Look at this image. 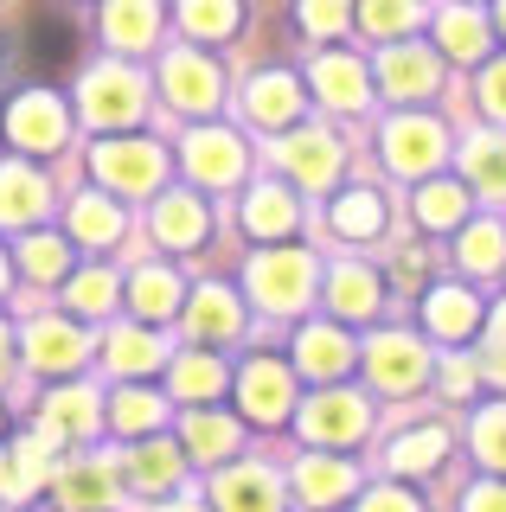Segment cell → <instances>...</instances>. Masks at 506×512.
<instances>
[{"label": "cell", "instance_id": "obj_24", "mask_svg": "<svg viewBox=\"0 0 506 512\" xmlns=\"http://www.w3.org/2000/svg\"><path fill=\"white\" fill-rule=\"evenodd\" d=\"M302 365H308V372H340V340H327V333H308V340H302Z\"/></svg>", "mask_w": 506, "mask_h": 512}, {"label": "cell", "instance_id": "obj_21", "mask_svg": "<svg viewBox=\"0 0 506 512\" xmlns=\"http://www.w3.org/2000/svg\"><path fill=\"white\" fill-rule=\"evenodd\" d=\"M109 423H116V429H154V423H161V404H154V397H141V391H129Z\"/></svg>", "mask_w": 506, "mask_h": 512}, {"label": "cell", "instance_id": "obj_4", "mask_svg": "<svg viewBox=\"0 0 506 512\" xmlns=\"http://www.w3.org/2000/svg\"><path fill=\"white\" fill-rule=\"evenodd\" d=\"M218 493H225L231 512H276V487H270L263 474H231Z\"/></svg>", "mask_w": 506, "mask_h": 512}, {"label": "cell", "instance_id": "obj_26", "mask_svg": "<svg viewBox=\"0 0 506 512\" xmlns=\"http://www.w3.org/2000/svg\"><path fill=\"white\" fill-rule=\"evenodd\" d=\"M180 391H186V397H205V391H218V365L193 352V359L180 365Z\"/></svg>", "mask_w": 506, "mask_h": 512}, {"label": "cell", "instance_id": "obj_15", "mask_svg": "<svg viewBox=\"0 0 506 512\" xmlns=\"http://www.w3.org/2000/svg\"><path fill=\"white\" fill-rule=\"evenodd\" d=\"M430 320L442 333H462V327H474V301L455 295V288H436V295H430Z\"/></svg>", "mask_w": 506, "mask_h": 512}, {"label": "cell", "instance_id": "obj_6", "mask_svg": "<svg viewBox=\"0 0 506 512\" xmlns=\"http://www.w3.org/2000/svg\"><path fill=\"white\" fill-rule=\"evenodd\" d=\"M199 205L193 199H161V205H154V231H161V237H173V244H193V237H199Z\"/></svg>", "mask_w": 506, "mask_h": 512}, {"label": "cell", "instance_id": "obj_30", "mask_svg": "<svg viewBox=\"0 0 506 512\" xmlns=\"http://www.w3.org/2000/svg\"><path fill=\"white\" fill-rule=\"evenodd\" d=\"M302 487H308V493H340L346 474H340V468H314V461H308V468H302Z\"/></svg>", "mask_w": 506, "mask_h": 512}, {"label": "cell", "instance_id": "obj_1", "mask_svg": "<svg viewBox=\"0 0 506 512\" xmlns=\"http://www.w3.org/2000/svg\"><path fill=\"white\" fill-rule=\"evenodd\" d=\"M39 212H45V186L26 167H0V218L26 224V218H39Z\"/></svg>", "mask_w": 506, "mask_h": 512}, {"label": "cell", "instance_id": "obj_33", "mask_svg": "<svg viewBox=\"0 0 506 512\" xmlns=\"http://www.w3.org/2000/svg\"><path fill=\"white\" fill-rule=\"evenodd\" d=\"M474 512H506V493H474Z\"/></svg>", "mask_w": 506, "mask_h": 512}, {"label": "cell", "instance_id": "obj_3", "mask_svg": "<svg viewBox=\"0 0 506 512\" xmlns=\"http://www.w3.org/2000/svg\"><path fill=\"white\" fill-rule=\"evenodd\" d=\"M391 160H398V167L404 173H417V167H430V160H436V128L430 122H417V128H398V135H391Z\"/></svg>", "mask_w": 506, "mask_h": 512}, {"label": "cell", "instance_id": "obj_18", "mask_svg": "<svg viewBox=\"0 0 506 512\" xmlns=\"http://www.w3.org/2000/svg\"><path fill=\"white\" fill-rule=\"evenodd\" d=\"M109 301H116V276H109V269H97V276H84V282H77L71 308H77V314H103Z\"/></svg>", "mask_w": 506, "mask_h": 512}, {"label": "cell", "instance_id": "obj_22", "mask_svg": "<svg viewBox=\"0 0 506 512\" xmlns=\"http://www.w3.org/2000/svg\"><path fill=\"white\" fill-rule=\"evenodd\" d=\"M65 263H71V250L58 244V237H33V244H26V269H33V276H58Z\"/></svg>", "mask_w": 506, "mask_h": 512}, {"label": "cell", "instance_id": "obj_9", "mask_svg": "<svg viewBox=\"0 0 506 512\" xmlns=\"http://www.w3.org/2000/svg\"><path fill=\"white\" fill-rule=\"evenodd\" d=\"M257 288H270V301L289 308V301L302 295V263H289V256H263V263H257Z\"/></svg>", "mask_w": 506, "mask_h": 512}, {"label": "cell", "instance_id": "obj_10", "mask_svg": "<svg viewBox=\"0 0 506 512\" xmlns=\"http://www.w3.org/2000/svg\"><path fill=\"white\" fill-rule=\"evenodd\" d=\"M173 301H180V282L161 276V269H141V282H135V308L148 314V320H161V314H173Z\"/></svg>", "mask_w": 506, "mask_h": 512}, {"label": "cell", "instance_id": "obj_34", "mask_svg": "<svg viewBox=\"0 0 506 512\" xmlns=\"http://www.w3.org/2000/svg\"><path fill=\"white\" fill-rule=\"evenodd\" d=\"M372 512H410V506H398V500H378V506H372Z\"/></svg>", "mask_w": 506, "mask_h": 512}, {"label": "cell", "instance_id": "obj_29", "mask_svg": "<svg viewBox=\"0 0 506 512\" xmlns=\"http://www.w3.org/2000/svg\"><path fill=\"white\" fill-rule=\"evenodd\" d=\"M193 442H199V448H212V455H225V448H231V429H225V423H212V416H199V423H193Z\"/></svg>", "mask_w": 506, "mask_h": 512}, {"label": "cell", "instance_id": "obj_35", "mask_svg": "<svg viewBox=\"0 0 506 512\" xmlns=\"http://www.w3.org/2000/svg\"><path fill=\"white\" fill-rule=\"evenodd\" d=\"M0 378H7V333H0Z\"/></svg>", "mask_w": 506, "mask_h": 512}, {"label": "cell", "instance_id": "obj_31", "mask_svg": "<svg viewBox=\"0 0 506 512\" xmlns=\"http://www.w3.org/2000/svg\"><path fill=\"white\" fill-rule=\"evenodd\" d=\"M455 212H462V199H455V192H430V199H423V218H430V224H449Z\"/></svg>", "mask_w": 506, "mask_h": 512}, {"label": "cell", "instance_id": "obj_5", "mask_svg": "<svg viewBox=\"0 0 506 512\" xmlns=\"http://www.w3.org/2000/svg\"><path fill=\"white\" fill-rule=\"evenodd\" d=\"M193 173H205V180H231L237 173V141L231 135H199L193 141Z\"/></svg>", "mask_w": 506, "mask_h": 512}, {"label": "cell", "instance_id": "obj_16", "mask_svg": "<svg viewBox=\"0 0 506 512\" xmlns=\"http://www.w3.org/2000/svg\"><path fill=\"white\" fill-rule=\"evenodd\" d=\"M33 480H39V455H33V448H13V455H0V493H13V500H20Z\"/></svg>", "mask_w": 506, "mask_h": 512}, {"label": "cell", "instance_id": "obj_23", "mask_svg": "<svg viewBox=\"0 0 506 512\" xmlns=\"http://www.w3.org/2000/svg\"><path fill=\"white\" fill-rule=\"evenodd\" d=\"M289 84H257V90H250V116H257V122H282V116H289Z\"/></svg>", "mask_w": 506, "mask_h": 512}, {"label": "cell", "instance_id": "obj_17", "mask_svg": "<svg viewBox=\"0 0 506 512\" xmlns=\"http://www.w3.org/2000/svg\"><path fill=\"white\" fill-rule=\"evenodd\" d=\"M244 404L257 410V416H282V378H276V372H263V365H257V372L244 378Z\"/></svg>", "mask_w": 506, "mask_h": 512}, {"label": "cell", "instance_id": "obj_19", "mask_svg": "<svg viewBox=\"0 0 506 512\" xmlns=\"http://www.w3.org/2000/svg\"><path fill=\"white\" fill-rule=\"evenodd\" d=\"M282 224H295L289 199H282V192H257V199H250V231H282Z\"/></svg>", "mask_w": 506, "mask_h": 512}, {"label": "cell", "instance_id": "obj_13", "mask_svg": "<svg viewBox=\"0 0 506 512\" xmlns=\"http://www.w3.org/2000/svg\"><path fill=\"white\" fill-rule=\"evenodd\" d=\"M77 231L90 237V244H109V237H122V212L103 199H77Z\"/></svg>", "mask_w": 506, "mask_h": 512}, {"label": "cell", "instance_id": "obj_8", "mask_svg": "<svg viewBox=\"0 0 506 512\" xmlns=\"http://www.w3.org/2000/svg\"><path fill=\"white\" fill-rule=\"evenodd\" d=\"M77 333L71 327H52V320H45V327H33V359L39 365H58V372H65V365H77Z\"/></svg>", "mask_w": 506, "mask_h": 512}, {"label": "cell", "instance_id": "obj_11", "mask_svg": "<svg viewBox=\"0 0 506 512\" xmlns=\"http://www.w3.org/2000/svg\"><path fill=\"white\" fill-rule=\"evenodd\" d=\"M90 116H97V122H129L135 116V90L122 84V77H116V84L97 77V84H90Z\"/></svg>", "mask_w": 506, "mask_h": 512}, {"label": "cell", "instance_id": "obj_25", "mask_svg": "<svg viewBox=\"0 0 506 512\" xmlns=\"http://www.w3.org/2000/svg\"><path fill=\"white\" fill-rule=\"evenodd\" d=\"M378 372H385L391 384H404L410 372H423V359L410 365V346H404V340H385V346H378Z\"/></svg>", "mask_w": 506, "mask_h": 512}, {"label": "cell", "instance_id": "obj_20", "mask_svg": "<svg viewBox=\"0 0 506 512\" xmlns=\"http://www.w3.org/2000/svg\"><path fill=\"white\" fill-rule=\"evenodd\" d=\"M173 474H180V455H173L167 442H161V448H154V442L141 448V468H135V480H141V487H154V480H161V487H167Z\"/></svg>", "mask_w": 506, "mask_h": 512}, {"label": "cell", "instance_id": "obj_28", "mask_svg": "<svg viewBox=\"0 0 506 512\" xmlns=\"http://www.w3.org/2000/svg\"><path fill=\"white\" fill-rule=\"evenodd\" d=\"M199 327L205 333H231L237 320H231V295H199Z\"/></svg>", "mask_w": 506, "mask_h": 512}, {"label": "cell", "instance_id": "obj_14", "mask_svg": "<svg viewBox=\"0 0 506 512\" xmlns=\"http://www.w3.org/2000/svg\"><path fill=\"white\" fill-rule=\"evenodd\" d=\"M378 224H385V199H378V192H353V199L340 205V231H353V237L366 231L372 237Z\"/></svg>", "mask_w": 506, "mask_h": 512}, {"label": "cell", "instance_id": "obj_7", "mask_svg": "<svg viewBox=\"0 0 506 512\" xmlns=\"http://www.w3.org/2000/svg\"><path fill=\"white\" fill-rule=\"evenodd\" d=\"M97 167H103V180L116 173L122 186H148V180H154V154H148V148H103Z\"/></svg>", "mask_w": 506, "mask_h": 512}, {"label": "cell", "instance_id": "obj_32", "mask_svg": "<svg viewBox=\"0 0 506 512\" xmlns=\"http://www.w3.org/2000/svg\"><path fill=\"white\" fill-rule=\"evenodd\" d=\"M474 154H481V180L487 186H506V160H500L506 148H474Z\"/></svg>", "mask_w": 506, "mask_h": 512}, {"label": "cell", "instance_id": "obj_12", "mask_svg": "<svg viewBox=\"0 0 506 512\" xmlns=\"http://www.w3.org/2000/svg\"><path fill=\"white\" fill-rule=\"evenodd\" d=\"M372 301H378V282L366 276V269H340V282H334V308L340 314H372Z\"/></svg>", "mask_w": 506, "mask_h": 512}, {"label": "cell", "instance_id": "obj_27", "mask_svg": "<svg viewBox=\"0 0 506 512\" xmlns=\"http://www.w3.org/2000/svg\"><path fill=\"white\" fill-rule=\"evenodd\" d=\"M430 455H442V436H404L398 442V468H430Z\"/></svg>", "mask_w": 506, "mask_h": 512}, {"label": "cell", "instance_id": "obj_36", "mask_svg": "<svg viewBox=\"0 0 506 512\" xmlns=\"http://www.w3.org/2000/svg\"><path fill=\"white\" fill-rule=\"evenodd\" d=\"M0 288H7V263H0Z\"/></svg>", "mask_w": 506, "mask_h": 512}, {"label": "cell", "instance_id": "obj_2", "mask_svg": "<svg viewBox=\"0 0 506 512\" xmlns=\"http://www.w3.org/2000/svg\"><path fill=\"white\" fill-rule=\"evenodd\" d=\"M45 103H52V96H26V103L13 109V141H26V148H52V141L65 135V122H58Z\"/></svg>", "mask_w": 506, "mask_h": 512}]
</instances>
